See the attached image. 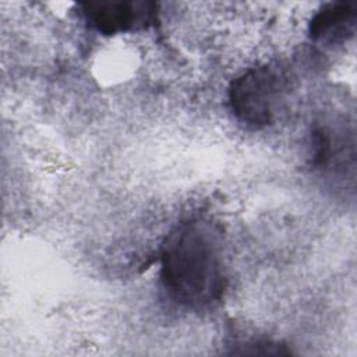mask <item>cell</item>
Segmentation results:
<instances>
[{
  "label": "cell",
  "instance_id": "cell-1",
  "mask_svg": "<svg viewBox=\"0 0 357 357\" xmlns=\"http://www.w3.org/2000/svg\"><path fill=\"white\" fill-rule=\"evenodd\" d=\"M226 265L219 230L205 219L180 223L160 254V282L169 297L191 310L209 308L226 290Z\"/></svg>",
  "mask_w": 357,
  "mask_h": 357
},
{
  "label": "cell",
  "instance_id": "cell-2",
  "mask_svg": "<svg viewBox=\"0 0 357 357\" xmlns=\"http://www.w3.org/2000/svg\"><path fill=\"white\" fill-rule=\"evenodd\" d=\"M289 81L276 66H259L240 74L229 88V105L237 120L251 127L275 121Z\"/></svg>",
  "mask_w": 357,
  "mask_h": 357
},
{
  "label": "cell",
  "instance_id": "cell-3",
  "mask_svg": "<svg viewBox=\"0 0 357 357\" xmlns=\"http://www.w3.org/2000/svg\"><path fill=\"white\" fill-rule=\"evenodd\" d=\"M79 7L85 22L103 35L146 29L158 21L152 1H89Z\"/></svg>",
  "mask_w": 357,
  "mask_h": 357
},
{
  "label": "cell",
  "instance_id": "cell-4",
  "mask_svg": "<svg viewBox=\"0 0 357 357\" xmlns=\"http://www.w3.org/2000/svg\"><path fill=\"white\" fill-rule=\"evenodd\" d=\"M357 8L353 1L328 3L311 18L310 36L315 42L339 43L353 36L356 31Z\"/></svg>",
  "mask_w": 357,
  "mask_h": 357
}]
</instances>
